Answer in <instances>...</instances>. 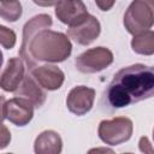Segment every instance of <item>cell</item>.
Here are the masks:
<instances>
[{
	"mask_svg": "<svg viewBox=\"0 0 154 154\" xmlns=\"http://www.w3.org/2000/svg\"><path fill=\"white\" fill-rule=\"evenodd\" d=\"M0 16L7 22H16L22 16V5L19 1H2L0 4Z\"/></svg>",
	"mask_w": 154,
	"mask_h": 154,
	"instance_id": "obj_15",
	"label": "cell"
},
{
	"mask_svg": "<svg viewBox=\"0 0 154 154\" xmlns=\"http://www.w3.org/2000/svg\"><path fill=\"white\" fill-rule=\"evenodd\" d=\"M55 16L61 23L69 25V28H73L83 23L89 17V13L83 1L65 0L57 2Z\"/></svg>",
	"mask_w": 154,
	"mask_h": 154,
	"instance_id": "obj_7",
	"label": "cell"
},
{
	"mask_svg": "<svg viewBox=\"0 0 154 154\" xmlns=\"http://www.w3.org/2000/svg\"><path fill=\"white\" fill-rule=\"evenodd\" d=\"M95 90L85 85H77L70 90L66 97L67 109L75 116L87 114L94 105Z\"/></svg>",
	"mask_w": 154,
	"mask_h": 154,
	"instance_id": "obj_8",
	"label": "cell"
},
{
	"mask_svg": "<svg viewBox=\"0 0 154 154\" xmlns=\"http://www.w3.org/2000/svg\"><path fill=\"white\" fill-rule=\"evenodd\" d=\"M2 101V120L7 119L12 124L17 126H25L29 124L34 117V105L24 99L14 96L13 99H10L5 101L4 97H1Z\"/></svg>",
	"mask_w": 154,
	"mask_h": 154,
	"instance_id": "obj_6",
	"label": "cell"
},
{
	"mask_svg": "<svg viewBox=\"0 0 154 154\" xmlns=\"http://www.w3.org/2000/svg\"><path fill=\"white\" fill-rule=\"evenodd\" d=\"M52 24V17L41 13L32 17L23 28L19 55L30 72L37 67L40 61L61 63L71 55L72 45L69 36L49 30Z\"/></svg>",
	"mask_w": 154,
	"mask_h": 154,
	"instance_id": "obj_1",
	"label": "cell"
},
{
	"mask_svg": "<svg viewBox=\"0 0 154 154\" xmlns=\"http://www.w3.org/2000/svg\"><path fill=\"white\" fill-rule=\"evenodd\" d=\"M10 141H11V134L7 130L6 125L5 124H1V146H0V148L4 149L8 144Z\"/></svg>",
	"mask_w": 154,
	"mask_h": 154,
	"instance_id": "obj_18",
	"label": "cell"
},
{
	"mask_svg": "<svg viewBox=\"0 0 154 154\" xmlns=\"http://www.w3.org/2000/svg\"><path fill=\"white\" fill-rule=\"evenodd\" d=\"M138 149L143 153V154H154V148L152 147L148 137L142 136L138 141Z\"/></svg>",
	"mask_w": 154,
	"mask_h": 154,
	"instance_id": "obj_17",
	"label": "cell"
},
{
	"mask_svg": "<svg viewBox=\"0 0 154 154\" xmlns=\"http://www.w3.org/2000/svg\"><path fill=\"white\" fill-rule=\"evenodd\" d=\"M123 154H132V153H123Z\"/></svg>",
	"mask_w": 154,
	"mask_h": 154,
	"instance_id": "obj_22",
	"label": "cell"
},
{
	"mask_svg": "<svg viewBox=\"0 0 154 154\" xmlns=\"http://www.w3.org/2000/svg\"><path fill=\"white\" fill-rule=\"evenodd\" d=\"M154 96V66L135 64L120 69L103 91L105 103L123 108Z\"/></svg>",
	"mask_w": 154,
	"mask_h": 154,
	"instance_id": "obj_2",
	"label": "cell"
},
{
	"mask_svg": "<svg viewBox=\"0 0 154 154\" xmlns=\"http://www.w3.org/2000/svg\"><path fill=\"white\" fill-rule=\"evenodd\" d=\"M134 130L132 120L126 117H116L102 120L99 124L97 134L102 142L109 146H118L130 140Z\"/></svg>",
	"mask_w": 154,
	"mask_h": 154,
	"instance_id": "obj_4",
	"label": "cell"
},
{
	"mask_svg": "<svg viewBox=\"0 0 154 154\" xmlns=\"http://www.w3.org/2000/svg\"><path fill=\"white\" fill-rule=\"evenodd\" d=\"M153 140H154V129H153Z\"/></svg>",
	"mask_w": 154,
	"mask_h": 154,
	"instance_id": "obj_21",
	"label": "cell"
},
{
	"mask_svg": "<svg viewBox=\"0 0 154 154\" xmlns=\"http://www.w3.org/2000/svg\"><path fill=\"white\" fill-rule=\"evenodd\" d=\"M101 32L100 22L91 14L77 26L67 29V36L72 38L76 43L82 46H88L94 42Z\"/></svg>",
	"mask_w": 154,
	"mask_h": 154,
	"instance_id": "obj_10",
	"label": "cell"
},
{
	"mask_svg": "<svg viewBox=\"0 0 154 154\" xmlns=\"http://www.w3.org/2000/svg\"><path fill=\"white\" fill-rule=\"evenodd\" d=\"M95 4L101 11H108L116 2L114 1H100V0H97V1H95Z\"/></svg>",
	"mask_w": 154,
	"mask_h": 154,
	"instance_id": "obj_20",
	"label": "cell"
},
{
	"mask_svg": "<svg viewBox=\"0 0 154 154\" xmlns=\"http://www.w3.org/2000/svg\"><path fill=\"white\" fill-rule=\"evenodd\" d=\"M14 96L24 97V99L29 100L34 105V107L38 108L45 103L47 94L42 89V87L35 81V78L28 73L24 77L19 88L14 91Z\"/></svg>",
	"mask_w": 154,
	"mask_h": 154,
	"instance_id": "obj_12",
	"label": "cell"
},
{
	"mask_svg": "<svg viewBox=\"0 0 154 154\" xmlns=\"http://www.w3.org/2000/svg\"><path fill=\"white\" fill-rule=\"evenodd\" d=\"M0 42L5 49H11L16 45V34L12 29L0 25Z\"/></svg>",
	"mask_w": 154,
	"mask_h": 154,
	"instance_id": "obj_16",
	"label": "cell"
},
{
	"mask_svg": "<svg viewBox=\"0 0 154 154\" xmlns=\"http://www.w3.org/2000/svg\"><path fill=\"white\" fill-rule=\"evenodd\" d=\"M113 63V53L106 47H95L90 48L82 54H79L75 65L76 69L83 73H96Z\"/></svg>",
	"mask_w": 154,
	"mask_h": 154,
	"instance_id": "obj_5",
	"label": "cell"
},
{
	"mask_svg": "<svg viewBox=\"0 0 154 154\" xmlns=\"http://www.w3.org/2000/svg\"><path fill=\"white\" fill-rule=\"evenodd\" d=\"M123 22L126 31L134 36L149 30L154 25V0L132 1L124 14Z\"/></svg>",
	"mask_w": 154,
	"mask_h": 154,
	"instance_id": "obj_3",
	"label": "cell"
},
{
	"mask_svg": "<svg viewBox=\"0 0 154 154\" xmlns=\"http://www.w3.org/2000/svg\"><path fill=\"white\" fill-rule=\"evenodd\" d=\"M6 154H13V153H6Z\"/></svg>",
	"mask_w": 154,
	"mask_h": 154,
	"instance_id": "obj_23",
	"label": "cell"
},
{
	"mask_svg": "<svg viewBox=\"0 0 154 154\" xmlns=\"http://www.w3.org/2000/svg\"><path fill=\"white\" fill-rule=\"evenodd\" d=\"M87 154H116V153L111 148H107V147H96V148L89 149Z\"/></svg>",
	"mask_w": 154,
	"mask_h": 154,
	"instance_id": "obj_19",
	"label": "cell"
},
{
	"mask_svg": "<svg viewBox=\"0 0 154 154\" xmlns=\"http://www.w3.org/2000/svg\"><path fill=\"white\" fill-rule=\"evenodd\" d=\"M131 48L135 53L141 55L154 54V31L147 30L137 34L131 40Z\"/></svg>",
	"mask_w": 154,
	"mask_h": 154,
	"instance_id": "obj_14",
	"label": "cell"
},
{
	"mask_svg": "<svg viewBox=\"0 0 154 154\" xmlns=\"http://www.w3.org/2000/svg\"><path fill=\"white\" fill-rule=\"evenodd\" d=\"M24 60L22 58H10L0 79V85L5 91L14 93L25 77Z\"/></svg>",
	"mask_w": 154,
	"mask_h": 154,
	"instance_id": "obj_9",
	"label": "cell"
},
{
	"mask_svg": "<svg viewBox=\"0 0 154 154\" xmlns=\"http://www.w3.org/2000/svg\"><path fill=\"white\" fill-rule=\"evenodd\" d=\"M63 150V140L53 130L42 131L34 142L35 154H60Z\"/></svg>",
	"mask_w": 154,
	"mask_h": 154,
	"instance_id": "obj_13",
	"label": "cell"
},
{
	"mask_svg": "<svg viewBox=\"0 0 154 154\" xmlns=\"http://www.w3.org/2000/svg\"><path fill=\"white\" fill-rule=\"evenodd\" d=\"M31 76L35 81L47 90H57L59 89L65 79L64 72L55 65H42L37 66L31 71Z\"/></svg>",
	"mask_w": 154,
	"mask_h": 154,
	"instance_id": "obj_11",
	"label": "cell"
}]
</instances>
